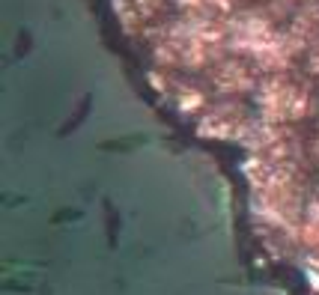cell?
<instances>
[{"instance_id": "cell-1", "label": "cell", "mask_w": 319, "mask_h": 295, "mask_svg": "<svg viewBox=\"0 0 319 295\" xmlns=\"http://www.w3.org/2000/svg\"><path fill=\"white\" fill-rule=\"evenodd\" d=\"M158 96L236 152L263 242L319 289V0H111Z\"/></svg>"}]
</instances>
